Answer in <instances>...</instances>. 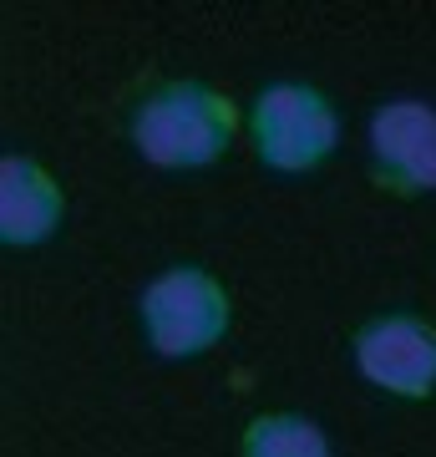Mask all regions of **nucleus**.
Segmentation results:
<instances>
[{
    "label": "nucleus",
    "mask_w": 436,
    "mask_h": 457,
    "mask_svg": "<svg viewBox=\"0 0 436 457\" xmlns=\"http://www.w3.org/2000/svg\"><path fill=\"white\" fill-rule=\"evenodd\" d=\"M239 132V107L218 87L178 77L158 82L132 112V143L158 168H203Z\"/></svg>",
    "instance_id": "f257e3e1"
},
{
    "label": "nucleus",
    "mask_w": 436,
    "mask_h": 457,
    "mask_svg": "<svg viewBox=\"0 0 436 457\" xmlns=\"http://www.w3.org/2000/svg\"><path fill=\"white\" fill-rule=\"evenodd\" d=\"M249 132L269 168L300 173L330 158V147L340 143V117L315 82H269L249 112Z\"/></svg>",
    "instance_id": "f03ea898"
},
{
    "label": "nucleus",
    "mask_w": 436,
    "mask_h": 457,
    "mask_svg": "<svg viewBox=\"0 0 436 457\" xmlns=\"http://www.w3.org/2000/svg\"><path fill=\"white\" fill-rule=\"evenodd\" d=\"M143 330L162 356H198L228 330V295L203 264H173L143 290Z\"/></svg>",
    "instance_id": "7ed1b4c3"
},
{
    "label": "nucleus",
    "mask_w": 436,
    "mask_h": 457,
    "mask_svg": "<svg viewBox=\"0 0 436 457\" xmlns=\"http://www.w3.org/2000/svg\"><path fill=\"white\" fill-rule=\"evenodd\" d=\"M371 173L391 194L436 188V107L421 97L381 102L371 112Z\"/></svg>",
    "instance_id": "20e7f679"
},
{
    "label": "nucleus",
    "mask_w": 436,
    "mask_h": 457,
    "mask_svg": "<svg viewBox=\"0 0 436 457\" xmlns=\"http://www.w3.org/2000/svg\"><path fill=\"white\" fill-rule=\"evenodd\" d=\"M356 366L366 381L396 396L436 392V326L421 315H371L356 330Z\"/></svg>",
    "instance_id": "39448f33"
},
{
    "label": "nucleus",
    "mask_w": 436,
    "mask_h": 457,
    "mask_svg": "<svg viewBox=\"0 0 436 457\" xmlns=\"http://www.w3.org/2000/svg\"><path fill=\"white\" fill-rule=\"evenodd\" d=\"M62 224V188L36 158H0V234L11 245H36Z\"/></svg>",
    "instance_id": "423d86ee"
},
{
    "label": "nucleus",
    "mask_w": 436,
    "mask_h": 457,
    "mask_svg": "<svg viewBox=\"0 0 436 457\" xmlns=\"http://www.w3.org/2000/svg\"><path fill=\"white\" fill-rule=\"evenodd\" d=\"M243 457H330V442L300 411H259L243 427Z\"/></svg>",
    "instance_id": "0eeeda50"
}]
</instances>
